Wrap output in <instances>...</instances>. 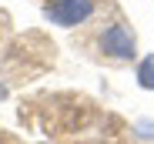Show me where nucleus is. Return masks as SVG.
<instances>
[{"mask_svg":"<svg viewBox=\"0 0 154 144\" xmlns=\"http://www.w3.org/2000/svg\"><path fill=\"white\" fill-rule=\"evenodd\" d=\"M94 44H97L100 57H107V60H114V64H127V60L137 57V37H134V30L127 27L121 17L107 20L104 27L97 30V40H94Z\"/></svg>","mask_w":154,"mask_h":144,"instance_id":"1","label":"nucleus"},{"mask_svg":"<svg viewBox=\"0 0 154 144\" xmlns=\"http://www.w3.org/2000/svg\"><path fill=\"white\" fill-rule=\"evenodd\" d=\"M100 0H44V17L57 27H81L97 17Z\"/></svg>","mask_w":154,"mask_h":144,"instance_id":"2","label":"nucleus"},{"mask_svg":"<svg viewBox=\"0 0 154 144\" xmlns=\"http://www.w3.org/2000/svg\"><path fill=\"white\" fill-rule=\"evenodd\" d=\"M137 84L144 90H154V54H147L141 64H137Z\"/></svg>","mask_w":154,"mask_h":144,"instance_id":"3","label":"nucleus"}]
</instances>
